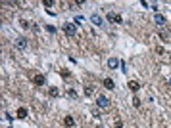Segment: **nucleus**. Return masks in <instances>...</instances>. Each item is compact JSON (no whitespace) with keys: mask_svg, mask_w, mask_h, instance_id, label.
<instances>
[{"mask_svg":"<svg viewBox=\"0 0 171 128\" xmlns=\"http://www.w3.org/2000/svg\"><path fill=\"white\" fill-rule=\"evenodd\" d=\"M64 33H65V37L73 38L75 35H77V25H73V23H64Z\"/></svg>","mask_w":171,"mask_h":128,"instance_id":"1","label":"nucleus"},{"mask_svg":"<svg viewBox=\"0 0 171 128\" xmlns=\"http://www.w3.org/2000/svg\"><path fill=\"white\" fill-rule=\"evenodd\" d=\"M106 19L110 23H116V25H119V23H123V19H121L119 14H116V12H108L106 14Z\"/></svg>","mask_w":171,"mask_h":128,"instance_id":"2","label":"nucleus"},{"mask_svg":"<svg viewBox=\"0 0 171 128\" xmlns=\"http://www.w3.org/2000/svg\"><path fill=\"white\" fill-rule=\"evenodd\" d=\"M96 105L100 107V109H108V107H110V98H106L104 94H102V96H98Z\"/></svg>","mask_w":171,"mask_h":128,"instance_id":"3","label":"nucleus"},{"mask_svg":"<svg viewBox=\"0 0 171 128\" xmlns=\"http://www.w3.org/2000/svg\"><path fill=\"white\" fill-rule=\"evenodd\" d=\"M154 23H156V25H160V27H163V25L167 23V19H165V15L156 14V15H154Z\"/></svg>","mask_w":171,"mask_h":128,"instance_id":"4","label":"nucleus"},{"mask_svg":"<svg viewBox=\"0 0 171 128\" xmlns=\"http://www.w3.org/2000/svg\"><path fill=\"white\" fill-rule=\"evenodd\" d=\"M15 48H19V50H25V48H27V38H25V37H19L18 40H15Z\"/></svg>","mask_w":171,"mask_h":128,"instance_id":"5","label":"nucleus"},{"mask_svg":"<svg viewBox=\"0 0 171 128\" xmlns=\"http://www.w3.org/2000/svg\"><path fill=\"white\" fill-rule=\"evenodd\" d=\"M121 65V61L117 60V57H110V60H108V67L110 69H117Z\"/></svg>","mask_w":171,"mask_h":128,"instance_id":"6","label":"nucleus"},{"mask_svg":"<svg viewBox=\"0 0 171 128\" xmlns=\"http://www.w3.org/2000/svg\"><path fill=\"white\" fill-rule=\"evenodd\" d=\"M33 82L37 84V86H42V84L46 82V77H44V75H37V77L33 78Z\"/></svg>","mask_w":171,"mask_h":128,"instance_id":"7","label":"nucleus"},{"mask_svg":"<svg viewBox=\"0 0 171 128\" xmlns=\"http://www.w3.org/2000/svg\"><path fill=\"white\" fill-rule=\"evenodd\" d=\"M90 21H93L94 25H96V27H100L102 23H104V19H102V17H100V15H98V14H93V15H90Z\"/></svg>","mask_w":171,"mask_h":128,"instance_id":"8","label":"nucleus"},{"mask_svg":"<svg viewBox=\"0 0 171 128\" xmlns=\"http://www.w3.org/2000/svg\"><path fill=\"white\" fill-rule=\"evenodd\" d=\"M104 88H106V90H114V88H116V84H114V80H111V78H104Z\"/></svg>","mask_w":171,"mask_h":128,"instance_id":"9","label":"nucleus"},{"mask_svg":"<svg viewBox=\"0 0 171 128\" xmlns=\"http://www.w3.org/2000/svg\"><path fill=\"white\" fill-rule=\"evenodd\" d=\"M64 124H65V128H71L75 124V120H73V117H71V115H67V117H65L64 119Z\"/></svg>","mask_w":171,"mask_h":128,"instance_id":"10","label":"nucleus"},{"mask_svg":"<svg viewBox=\"0 0 171 128\" xmlns=\"http://www.w3.org/2000/svg\"><path fill=\"white\" fill-rule=\"evenodd\" d=\"M48 96H50V98H58V96H60V90H58L56 86H50V90H48Z\"/></svg>","mask_w":171,"mask_h":128,"instance_id":"11","label":"nucleus"},{"mask_svg":"<svg viewBox=\"0 0 171 128\" xmlns=\"http://www.w3.org/2000/svg\"><path fill=\"white\" fill-rule=\"evenodd\" d=\"M127 86H129V90H133V92H137L140 88V84L137 82V80H129V84H127Z\"/></svg>","mask_w":171,"mask_h":128,"instance_id":"12","label":"nucleus"},{"mask_svg":"<svg viewBox=\"0 0 171 128\" xmlns=\"http://www.w3.org/2000/svg\"><path fill=\"white\" fill-rule=\"evenodd\" d=\"M18 117L19 119H25V117H27V109H25V107H19L18 109Z\"/></svg>","mask_w":171,"mask_h":128,"instance_id":"13","label":"nucleus"},{"mask_svg":"<svg viewBox=\"0 0 171 128\" xmlns=\"http://www.w3.org/2000/svg\"><path fill=\"white\" fill-rule=\"evenodd\" d=\"M67 96H69V98H73V100H75V98H77V92H75L73 88H67Z\"/></svg>","mask_w":171,"mask_h":128,"instance_id":"14","label":"nucleus"},{"mask_svg":"<svg viewBox=\"0 0 171 128\" xmlns=\"http://www.w3.org/2000/svg\"><path fill=\"white\" fill-rule=\"evenodd\" d=\"M93 92H94L93 86H85V94H87V96H93Z\"/></svg>","mask_w":171,"mask_h":128,"instance_id":"15","label":"nucleus"},{"mask_svg":"<svg viewBox=\"0 0 171 128\" xmlns=\"http://www.w3.org/2000/svg\"><path fill=\"white\" fill-rule=\"evenodd\" d=\"M42 6H46V8H52V6H54V0H44V2H42Z\"/></svg>","mask_w":171,"mask_h":128,"instance_id":"16","label":"nucleus"},{"mask_svg":"<svg viewBox=\"0 0 171 128\" xmlns=\"http://www.w3.org/2000/svg\"><path fill=\"white\" fill-rule=\"evenodd\" d=\"M133 105L135 107H140V100H139V98H133Z\"/></svg>","mask_w":171,"mask_h":128,"instance_id":"17","label":"nucleus"},{"mask_svg":"<svg viewBox=\"0 0 171 128\" xmlns=\"http://www.w3.org/2000/svg\"><path fill=\"white\" fill-rule=\"evenodd\" d=\"M46 31H48V33H56V27H52V25H46Z\"/></svg>","mask_w":171,"mask_h":128,"instance_id":"18","label":"nucleus"},{"mask_svg":"<svg viewBox=\"0 0 171 128\" xmlns=\"http://www.w3.org/2000/svg\"><path fill=\"white\" fill-rule=\"evenodd\" d=\"M116 128H123V122H121V120H119V119H117V120H116Z\"/></svg>","mask_w":171,"mask_h":128,"instance_id":"19","label":"nucleus"},{"mask_svg":"<svg viewBox=\"0 0 171 128\" xmlns=\"http://www.w3.org/2000/svg\"><path fill=\"white\" fill-rule=\"evenodd\" d=\"M169 84H171V78H169Z\"/></svg>","mask_w":171,"mask_h":128,"instance_id":"20","label":"nucleus"},{"mask_svg":"<svg viewBox=\"0 0 171 128\" xmlns=\"http://www.w3.org/2000/svg\"><path fill=\"white\" fill-rule=\"evenodd\" d=\"M8 128H14V126H8Z\"/></svg>","mask_w":171,"mask_h":128,"instance_id":"21","label":"nucleus"}]
</instances>
